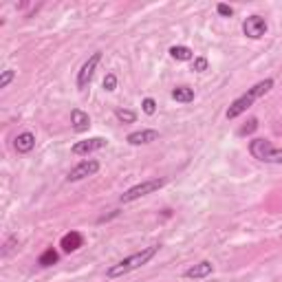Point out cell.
<instances>
[{"label": "cell", "mask_w": 282, "mask_h": 282, "mask_svg": "<svg viewBox=\"0 0 282 282\" xmlns=\"http://www.w3.org/2000/svg\"><path fill=\"white\" fill-rule=\"evenodd\" d=\"M104 91H108V93L117 91V75L115 73H106V77H104Z\"/></svg>", "instance_id": "19"}, {"label": "cell", "mask_w": 282, "mask_h": 282, "mask_svg": "<svg viewBox=\"0 0 282 282\" xmlns=\"http://www.w3.org/2000/svg\"><path fill=\"white\" fill-rule=\"evenodd\" d=\"M99 62H102V53L97 51V53H93L84 64H82V69L77 71V88L79 91H84V88L91 84V79L95 75V69H97Z\"/></svg>", "instance_id": "5"}, {"label": "cell", "mask_w": 282, "mask_h": 282, "mask_svg": "<svg viewBox=\"0 0 282 282\" xmlns=\"http://www.w3.org/2000/svg\"><path fill=\"white\" fill-rule=\"evenodd\" d=\"M256 126H258V122H256V119H251V122H249V126H245V128L240 130V135H247V132H254V130H256Z\"/></svg>", "instance_id": "23"}, {"label": "cell", "mask_w": 282, "mask_h": 282, "mask_svg": "<svg viewBox=\"0 0 282 282\" xmlns=\"http://www.w3.org/2000/svg\"><path fill=\"white\" fill-rule=\"evenodd\" d=\"M71 126L75 132H86L88 126H91V117H88V113H84V110L73 108L71 110Z\"/></svg>", "instance_id": "11"}, {"label": "cell", "mask_w": 282, "mask_h": 282, "mask_svg": "<svg viewBox=\"0 0 282 282\" xmlns=\"http://www.w3.org/2000/svg\"><path fill=\"white\" fill-rule=\"evenodd\" d=\"M157 139H159V130H137V132H130L126 141H128L130 146H146Z\"/></svg>", "instance_id": "9"}, {"label": "cell", "mask_w": 282, "mask_h": 282, "mask_svg": "<svg viewBox=\"0 0 282 282\" xmlns=\"http://www.w3.org/2000/svg\"><path fill=\"white\" fill-rule=\"evenodd\" d=\"M163 185H166V179H152V181H144V183H139V185H132L130 190L124 192L119 201L122 203H132V201H137V198H141V196L152 194V192L161 190Z\"/></svg>", "instance_id": "4"}, {"label": "cell", "mask_w": 282, "mask_h": 282, "mask_svg": "<svg viewBox=\"0 0 282 282\" xmlns=\"http://www.w3.org/2000/svg\"><path fill=\"white\" fill-rule=\"evenodd\" d=\"M207 69H210V62H207V57H194V60H192V71L205 73Z\"/></svg>", "instance_id": "18"}, {"label": "cell", "mask_w": 282, "mask_h": 282, "mask_svg": "<svg viewBox=\"0 0 282 282\" xmlns=\"http://www.w3.org/2000/svg\"><path fill=\"white\" fill-rule=\"evenodd\" d=\"M243 33L251 40H260L267 33V20L263 16H249L243 22Z\"/></svg>", "instance_id": "6"}, {"label": "cell", "mask_w": 282, "mask_h": 282, "mask_svg": "<svg viewBox=\"0 0 282 282\" xmlns=\"http://www.w3.org/2000/svg\"><path fill=\"white\" fill-rule=\"evenodd\" d=\"M157 251H159V245H152V247H146V249H141L137 251V254H132L128 258H124V260H119L117 265H113L110 269L106 271V276L113 280V278H122L126 276V273H130V271H135L139 269V267H144L152 260L154 256H157Z\"/></svg>", "instance_id": "2"}, {"label": "cell", "mask_w": 282, "mask_h": 282, "mask_svg": "<svg viewBox=\"0 0 282 282\" xmlns=\"http://www.w3.org/2000/svg\"><path fill=\"white\" fill-rule=\"evenodd\" d=\"M115 117L122 124H135V119H137V115L132 113V110H126V108H117L115 110Z\"/></svg>", "instance_id": "17"}, {"label": "cell", "mask_w": 282, "mask_h": 282, "mask_svg": "<svg viewBox=\"0 0 282 282\" xmlns=\"http://www.w3.org/2000/svg\"><path fill=\"white\" fill-rule=\"evenodd\" d=\"M170 55L174 57V60H179V62H190V60H194V51H192L190 47H172L170 49Z\"/></svg>", "instance_id": "15"}, {"label": "cell", "mask_w": 282, "mask_h": 282, "mask_svg": "<svg viewBox=\"0 0 282 282\" xmlns=\"http://www.w3.org/2000/svg\"><path fill=\"white\" fill-rule=\"evenodd\" d=\"M97 170H99V161L86 159V161L77 163V166L69 172V176H66V179H69V181H82V179H86V176L97 174Z\"/></svg>", "instance_id": "7"}, {"label": "cell", "mask_w": 282, "mask_h": 282, "mask_svg": "<svg viewBox=\"0 0 282 282\" xmlns=\"http://www.w3.org/2000/svg\"><path fill=\"white\" fill-rule=\"evenodd\" d=\"M55 263H57V251H55L53 247H49V249L38 258V265H40V267H51V265H55Z\"/></svg>", "instance_id": "16"}, {"label": "cell", "mask_w": 282, "mask_h": 282, "mask_svg": "<svg viewBox=\"0 0 282 282\" xmlns=\"http://www.w3.org/2000/svg\"><path fill=\"white\" fill-rule=\"evenodd\" d=\"M82 245H84V238H82V234H79V232H69V234L62 236L60 247L66 251V254H71V251H77Z\"/></svg>", "instance_id": "13"}, {"label": "cell", "mask_w": 282, "mask_h": 282, "mask_svg": "<svg viewBox=\"0 0 282 282\" xmlns=\"http://www.w3.org/2000/svg\"><path fill=\"white\" fill-rule=\"evenodd\" d=\"M249 152L263 163H282V148H273L267 139H254L249 144Z\"/></svg>", "instance_id": "3"}, {"label": "cell", "mask_w": 282, "mask_h": 282, "mask_svg": "<svg viewBox=\"0 0 282 282\" xmlns=\"http://www.w3.org/2000/svg\"><path fill=\"white\" fill-rule=\"evenodd\" d=\"M13 148H16V152L20 154H29L35 148V135L33 132H20V135L16 137V141H13Z\"/></svg>", "instance_id": "10"}, {"label": "cell", "mask_w": 282, "mask_h": 282, "mask_svg": "<svg viewBox=\"0 0 282 282\" xmlns=\"http://www.w3.org/2000/svg\"><path fill=\"white\" fill-rule=\"evenodd\" d=\"M108 141L104 137H91V139H84V141H77L75 146L71 148L73 154H91L95 150H102V148H106Z\"/></svg>", "instance_id": "8"}, {"label": "cell", "mask_w": 282, "mask_h": 282, "mask_svg": "<svg viewBox=\"0 0 282 282\" xmlns=\"http://www.w3.org/2000/svg\"><path fill=\"white\" fill-rule=\"evenodd\" d=\"M141 108H144L146 115H154L157 113V102H154L152 97H146L144 102H141Z\"/></svg>", "instance_id": "20"}, {"label": "cell", "mask_w": 282, "mask_h": 282, "mask_svg": "<svg viewBox=\"0 0 282 282\" xmlns=\"http://www.w3.org/2000/svg\"><path fill=\"white\" fill-rule=\"evenodd\" d=\"M271 88H273V79H271V77H267V79H263V82H258V84L251 86L247 93H243L240 97H236L232 104H229V108H227L225 117H227V119H236V117H240V115L245 113V110L251 108V104H254L258 97H263L265 93H269Z\"/></svg>", "instance_id": "1"}, {"label": "cell", "mask_w": 282, "mask_h": 282, "mask_svg": "<svg viewBox=\"0 0 282 282\" xmlns=\"http://www.w3.org/2000/svg\"><path fill=\"white\" fill-rule=\"evenodd\" d=\"M214 271V265L210 260H203V263H198L194 267H190L188 271H185V278H190V280H201V278H207L210 273Z\"/></svg>", "instance_id": "12"}, {"label": "cell", "mask_w": 282, "mask_h": 282, "mask_svg": "<svg viewBox=\"0 0 282 282\" xmlns=\"http://www.w3.org/2000/svg\"><path fill=\"white\" fill-rule=\"evenodd\" d=\"M216 11L220 13V16H225V18H229V16H232V13H234L232 7H229V5H223V3L216 7Z\"/></svg>", "instance_id": "22"}, {"label": "cell", "mask_w": 282, "mask_h": 282, "mask_svg": "<svg viewBox=\"0 0 282 282\" xmlns=\"http://www.w3.org/2000/svg\"><path fill=\"white\" fill-rule=\"evenodd\" d=\"M172 99L179 104H190V102H194V91L190 86H176L172 91Z\"/></svg>", "instance_id": "14"}, {"label": "cell", "mask_w": 282, "mask_h": 282, "mask_svg": "<svg viewBox=\"0 0 282 282\" xmlns=\"http://www.w3.org/2000/svg\"><path fill=\"white\" fill-rule=\"evenodd\" d=\"M13 77H16V71H11V69H7L3 71V75H0V88H7L13 82Z\"/></svg>", "instance_id": "21"}]
</instances>
